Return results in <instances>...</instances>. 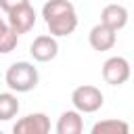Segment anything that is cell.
Masks as SVG:
<instances>
[{"label": "cell", "instance_id": "cell-3", "mask_svg": "<svg viewBox=\"0 0 134 134\" xmlns=\"http://www.w3.org/2000/svg\"><path fill=\"white\" fill-rule=\"evenodd\" d=\"M130 63L124 57H111L103 63V80L109 86H121L130 80Z\"/></svg>", "mask_w": 134, "mask_h": 134}, {"label": "cell", "instance_id": "cell-14", "mask_svg": "<svg viewBox=\"0 0 134 134\" xmlns=\"http://www.w3.org/2000/svg\"><path fill=\"white\" fill-rule=\"evenodd\" d=\"M17 42H19V36L8 27L6 21H0V54H6L10 50H15Z\"/></svg>", "mask_w": 134, "mask_h": 134}, {"label": "cell", "instance_id": "cell-12", "mask_svg": "<svg viewBox=\"0 0 134 134\" xmlns=\"http://www.w3.org/2000/svg\"><path fill=\"white\" fill-rule=\"evenodd\" d=\"M130 126L121 119H103L92 126V134H128Z\"/></svg>", "mask_w": 134, "mask_h": 134}, {"label": "cell", "instance_id": "cell-16", "mask_svg": "<svg viewBox=\"0 0 134 134\" xmlns=\"http://www.w3.org/2000/svg\"><path fill=\"white\" fill-rule=\"evenodd\" d=\"M0 21H2V17H0Z\"/></svg>", "mask_w": 134, "mask_h": 134}, {"label": "cell", "instance_id": "cell-15", "mask_svg": "<svg viewBox=\"0 0 134 134\" xmlns=\"http://www.w3.org/2000/svg\"><path fill=\"white\" fill-rule=\"evenodd\" d=\"M23 4H29V0H0V8L4 13H10V10H15Z\"/></svg>", "mask_w": 134, "mask_h": 134}, {"label": "cell", "instance_id": "cell-10", "mask_svg": "<svg viewBox=\"0 0 134 134\" xmlns=\"http://www.w3.org/2000/svg\"><path fill=\"white\" fill-rule=\"evenodd\" d=\"M84 130V119L80 111H65L57 121V134H80Z\"/></svg>", "mask_w": 134, "mask_h": 134}, {"label": "cell", "instance_id": "cell-13", "mask_svg": "<svg viewBox=\"0 0 134 134\" xmlns=\"http://www.w3.org/2000/svg\"><path fill=\"white\" fill-rule=\"evenodd\" d=\"M69 10H75V6L69 0H48L42 6V17H44V21H48V19L59 17L63 13H69Z\"/></svg>", "mask_w": 134, "mask_h": 134}, {"label": "cell", "instance_id": "cell-1", "mask_svg": "<svg viewBox=\"0 0 134 134\" xmlns=\"http://www.w3.org/2000/svg\"><path fill=\"white\" fill-rule=\"evenodd\" d=\"M6 86L13 90V92H29L38 86V80H40V73L38 69L27 63V61H17L13 63L8 69H6Z\"/></svg>", "mask_w": 134, "mask_h": 134}, {"label": "cell", "instance_id": "cell-9", "mask_svg": "<svg viewBox=\"0 0 134 134\" xmlns=\"http://www.w3.org/2000/svg\"><path fill=\"white\" fill-rule=\"evenodd\" d=\"M128 8L121 4H107L100 13V23L111 27L113 31H119L128 25Z\"/></svg>", "mask_w": 134, "mask_h": 134}, {"label": "cell", "instance_id": "cell-6", "mask_svg": "<svg viewBox=\"0 0 134 134\" xmlns=\"http://www.w3.org/2000/svg\"><path fill=\"white\" fill-rule=\"evenodd\" d=\"M29 52H31V57H34L38 63H48V61H52V59L59 54L57 38H54V36H46V34L38 36V38L31 42Z\"/></svg>", "mask_w": 134, "mask_h": 134}, {"label": "cell", "instance_id": "cell-7", "mask_svg": "<svg viewBox=\"0 0 134 134\" xmlns=\"http://www.w3.org/2000/svg\"><path fill=\"white\" fill-rule=\"evenodd\" d=\"M46 27H48L50 36H54V38L69 36L77 27V15H75V10H69V13L59 15V17H52V19L46 21Z\"/></svg>", "mask_w": 134, "mask_h": 134}, {"label": "cell", "instance_id": "cell-8", "mask_svg": "<svg viewBox=\"0 0 134 134\" xmlns=\"http://www.w3.org/2000/svg\"><path fill=\"white\" fill-rule=\"evenodd\" d=\"M115 40H117L115 31H113L111 27L103 25V23L94 25V27L90 29V34H88V42H90V46H92L94 50H98V52L111 50V48L115 46Z\"/></svg>", "mask_w": 134, "mask_h": 134}, {"label": "cell", "instance_id": "cell-11", "mask_svg": "<svg viewBox=\"0 0 134 134\" xmlns=\"http://www.w3.org/2000/svg\"><path fill=\"white\" fill-rule=\"evenodd\" d=\"M21 105L13 92H0V121H8L19 113Z\"/></svg>", "mask_w": 134, "mask_h": 134}, {"label": "cell", "instance_id": "cell-2", "mask_svg": "<svg viewBox=\"0 0 134 134\" xmlns=\"http://www.w3.org/2000/svg\"><path fill=\"white\" fill-rule=\"evenodd\" d=\"M103 92L96 88V86H90V84H84V86H77L73 92H71V103H73V109L80 111V113H94L103 107Z\"/></svg>", "mask_w": 134, "mask_h": 134}, {"label": "cell", "instance_id": "cell-5", "mask_svg": "<svg viewBox=\"0 0 134 134\" xmlns=\"http://www.w3.org/2000/svg\"><path fill=\"white\" fill-rule=\"evenodd\" d=\"M13 132L15 134H48L50 119L46 113H29L13 126Z\"/></svg>", "mask_w": 134, "mask_h": 134}, {"label": "cell", "instance_id": "cell-4", "mask_svg": "<svg viewBox=\"0 0 134 134\" xmlns=\"http://www.w3.org/2000/svg\"><path fill=\"white\" fill-rule=\"evenodd\" d=\"M6 23H8V27H10L17 36L27 34V31L36 25V10H34V6H31V4H23V6L6 13Z\"/></svg>", "mask_w": 134, "mask_h": 134}]
</instances>
